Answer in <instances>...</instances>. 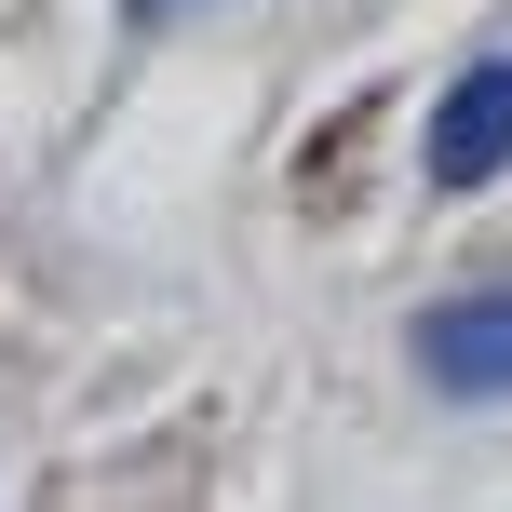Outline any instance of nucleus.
Returning a JSON list of instances; mask_svg holds the SVG:
<instances>
[{"label":"nucleus","instance_id":"obj_1","mask_svg":"<svg viewBox=\"0 0 512 512\" xmlns=\"http://www.w3.org/2000/svg\"><path fill=\"white\" fill-rule=\"evenodd\" d=\"M499 162H512V54L459 68L432 95V135H418V176H432V189H486Z\"/></svg>","mask_w":512,"mask_h":512},{"label":"nucleus","instance_id":"obj_2","mask_svg":"<svg viewBox=\"0 0 512 512\" xmlns=\"http://www.w3.org/2000/svg\"><path fill=\"white\" fill-rule=\"evenodd\" d=\"M418 364H432V391H459V405H512V297H445L432 324H418Z\"/></svg>","mask_w":512,"mask_h":512},{"label":"nucleus","instance_id":"obj_3","mask_svg":"<svg viewBox=\"0 0 512 512\" xmlns=\"http://www.w3.org/2000/svg\"><path fill=\"white\" fill-rule=\"evenodd\" d=\"M122 14H189V0H122Z\"/></svg>","mask_w":512,"mask_h":512}]
</instances>
